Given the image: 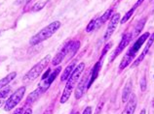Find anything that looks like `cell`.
Segmentation results:
<instances>
[{"label": "cell", "instance_id": "obj_1", "mask_svg": "<svg viewBox=\"0 0 154 114\" xmlns=\"http://www.w3.org/2000/svg\"><path fill=\"white\" fill-rule=\"evenodd\" d=\"M150 34L148 32H145L141 36H140L139 38L136 40V42H134L133 46L128 50V51L126 52V54L124 55L122 61L119 65V70L123 71L124 69H126L130 64L132 63V61L136 58L137 53L139 52V50H140V47H143V44L146 42L147 39L149 38Z\"/></svg>", "mask_w": 154, "mask_h": 114}, {"label": "cell", "instance_id": "obj_2", "mask_svg": "<svg viewBox=\"0 0 154 114\" xmlns=\"http://www.w3.org/2000/svg\"><path fill=\"white\" fill-rule=\"evenodd\" d=\"M84 69H85V64L84 63H80L79 65H77L75 70L72 72V74L70 75V76L68 77L67 82L66 84V87H64V90H63L62 97H60V104H66V101H68L72 91H73V89L76 86L77 81L79 80L81 75H82Z\"/></svg>", "mask_w": 154, "mask_h": 114}, {"label": "cell", "instance_id": "obj_3", "mask_svg": "<svg viewBox=\"0 0 154 114\" xmlns=\"http://www.w3.org/2000/svg\"><path fill=\"white\" fill-rule=\"evenodd\" d=\"M60 25H62L60 22L57 20V21L50 23L48 26L44 27L42 30H40L37 34L34 35L33 37L30 39V41H29L30 46H35V44H38L39 43L44 42L45 40L52 37V36L57 32V30H58L59 28L60 27Z\"/></svg>", "mask_w": 154, "mask_h": 114}, {"label": "cell", "instance_id": "obj_4", "mask_svg": "<svg viewBox=\"0 0 154 114\" xmlns=\"http://www.w3.org/2000/svg\"><path fill=\"white\" fill-rule=\"evenodd\" d=\"M50 60H51V55L48 54L44 57L41 61H39L37 64L34 65V67L32 68L31 70L28 71L25 75V76L23 77V82L28 83V82H31V81L35 80L40 75H41V73L46 69L48 64L50 63Z\"/></svg>", "mask_w": 154, "mask_h": 114}, {"label": "cell", "instance_id": "obj_5", "mask_svg": "<svg viewBox=\"0 0 154 114\" xmlns=\"http://www.w3.org/2000/svg\"><path fill=\"white\" fill-rule=\"evenodd\" d=\"M25 93H26L25 86L20 87L19 89H17V90L8 98V100L5 101V104H4V110L10 111L16 107V105H18L20 104V101L23 100V97L25 96Z\"/></svg>", "mask_w": 154, "mask_h": 114}, {"label": "cell", "instance_id": "obj_6", "mask_svg": "<svg viewBox=\"0 0 154 114\" xmlns=\"http://www.w3.org/2000/svg\"><path fill=\"white\" fill-rule=\"evenodd\" d=\"M112 13H113V10L112 9H108L102 16V17L91 20V21L89 22V24L87 25V27H86V32H92V31L96 30L97 28H99L100 26H102L103 24H104L108 19H110Z\"/></svg>", "mask_w": 154, "mask_h": 114}, {"label": "cell", "instance_id": "obj_7", "mask_svg": "<svg viewBox=\"0 0 154 114\" xmlns=\"http://www.w3.org/2000/svg\"><path fill=\"white\" fill-rule=\"evenodd\" d=\"M120 19H121V17L119 13H116L113 16H111L110 20H109V22H108V26L106 28V31H105L104 36H103L104 41H108L111 38L112 34L114 33V31L116 30L117 25H118V23L120 22Z\"/></svg>", "mask_w": 154, "mask_h": 114}, {"label": "cell", "instance_id": "obj_8", "mask_svg": "<svg viewBox=\"0 0 154 114\" xmlns=\"http://www.w3.org/2000/svg\"><path fill=\"white\" fill-rule=\"evenodd\" d=\"M133 40V37H132V33H126V34H124L123 35V37L122 39H121L120 41V43L118 44V47H116V50L113 51V53L111 55V59L110 61H113L115 59V57L118 56L121 52H122L125 48L127 47V46L130 44V42Z\"/></svg>", "mask_w": 154, "mask_h": 114}, {"label": "cell", "instance_id": "obj_9", "mask_svg": "<svg viewBox=\"0 0 154 114\" xmlns=\"http://www.w3.org/2000/svg\"><path fill=\"white\" fill-rule=\"evenodd\" d=\"M146 44H145V47H144V48H143V52L140 54V56L137 57V58L133 62V64H132V68H136V67H137L139 65L143 62V60L145 58V56H146V54L148 53V51H149V50H150V47H151V46L154 44V32L153 33L149 36V38L147 39V41H146Z\"/></svg>", "mask_w": 154, "mask_h": 114}, {"label": "cell", "instance_id": "obj_10", "mask_svg": "<svg viewBox=\"0 0 154 114\" xmlns=\"http://www.w3.org/2000/svg\"><path fill=\"white\" fill-rule=\"evenodd\" d=\"M60 70H62V68H60V67H58L54 72L50 73V75L46 77V79H42V80H41V82H40V84H39V86H38V87L43 91V93L48 90V88L50 87V85L53 83V81H54V80L56 79V77L58 76V75L60 74Z\"/></svg>", "mask_w": 154, "mask_h": 114}, {"label": "cell", "instance_id": "obj_11", "mask_svg": "<svg viewBox=\"0 0 154 114\" xmlns=\"http://www.w3.org/2000/svg\"><path fill=\"white\" fill-rule=\"evenodd\" d=\"M88 83H89V75L84 76L82 79L79 81L78 85L75 89V98L77 100L80 99L81 97L84 95L86 89H88Z\"/></svg>", "mask_w": 154, "mask_h": 114}, {"label": "cell", "instance_id": "obj_12", "mask_svg": "<svg viewBox=\"0 0 154 114\" xmlns=\"http://www.w3.org/2000/svg\"><path fill=\"white\" fill-rule=\"evenodd\" d=\"M137 101L136 95L135 94H131V96H130V98H129V100L127 101V104H126V107H125L122 114H134V113H135L136 108H137Z\"/></svg>", "mask_w": 154, "mask_h": 114}, {"label": "cell", "instance_id": "obj_13", "mask_svg": "<svg viewBox=\"0 0 154 114\" xmlns=\"http://www.w3.org/2000/svg\"><path fill=\"white\" fill-rule=\"evenodd\" d=\"M68 47H69V42H68L66 46H64L62 50H60L58 53H57V55L54 57V59H53V65L54 66H58V65H60V63L63 62L64 57L67 56V53H68Z\"/></svg>", "mask_w": 154, "mask_h": 114}, {"label": "cell", "instance_id": "obj_14", "mask_svg": "<svg viewBox=\"0 0 154 114\" xmlns=\"http://www.w3.org/2000/svg\"><path fill=\"white\" fill-rule=\"evenodd\" d=\"M100 68H102V61H99L97 62L96 65L93 67L91 73L89 74V83H88V89L91 87V85L94 83V81L96 80L97 77L99 76V73L100 71Z\"/></svg>", "mask_w": 154, "mask_h": 114}, {"label": "cell", "instance_id": "obj_15", "mask_svg": "<svg viewBox=\"0 0 154 114\" xmlns=\"http://www.w3.org/2000/svg\"><path fill=\"white\" fill-rule=\"evenodd\" d=\"M145 22H146V19L143 18V19H141L140 20H139V21L136 23L135 27H134V31L132 32V37H133V39L137 37V36L140 35V32L143 31V27L145 25Z\"/></svg>", "mask_w": 154, "mask_h": 114}, {"label": "cell", "instance_id": "obj_16", "mask_svg": "<svg viewBox=\"0 0 154 114\" xmlns=\"http://www.w3.org/2000/svg\"><path fill=\"white\" fill-rule=\"evenodd\" d=\"M132 87H133L132 80H128V82L124 86L123 92H122V101L123 103L128 101L130 96H131V93H132Z\"/></svg>", "mask_w": 154, "mask_h": 114}, {"label": "cell", "instance_id": "obj_17", "mask_svg": "<svg viewBox=\"0 0 154 114\" xmlns=\"http://www.w3.org/2000/svg\"><path fill=\"white\" fill-rule=\"evenodd\" d=\"M42 93H43V91L39 87H37V89H35L33 92H31L30 94L28 95L27 99H26V104H33L34 101H37V99L40 97V95H41Z\"/></svg>", "mask_w": 154, "mask_h": 114}, {"label": "cell", "instance_id": "obj_18", "mask_svg": "<svg viewBox=\"0 0 154 114\" xmlns=\"http://www.w3.org/2000/svg\"><path fill=\"white\" fill-rule=\"evenodd\" d=\"M79 47H80V42H79V41L69 42V47H68V53H67L68 58L70 59L72 56H74L76 52L78 51Z\"/></svg>", "mask_w": 154, "mask_h": 114}, {"label": "cell", "instance_id": "obj_19", "mask_svg": "<svg viewBox=\"0 0 154 114\" xmlns=\"http://www.w3.org/2000/svg\"><path fill=\"white\" fill-rule=\"evenodd\" d=\"M74 67H75V62H73V63H71V64L68 65V66L66 69H64L63 73L62 74V76H60V80H62V81L67 80L68 77H69L70 75L72 74V72H73Z\"/></svg>", "mask_w": 154, "mask_h": 114}, {"label": "cell", "instance_id": "obj_20", "mask_svg": "<svg viewBox=\"0 0 154 114\" xmlns=\"http://www.w3.org/2000/svg\"><path fill=\"white\" fill-rule=\"evenodd\" d=\"M16 76H17V73H10L7 76L3 77L2 79H0V90H1L2 88L6 87Z\"/></svg>", "mask_w": 154, "mask_h": 114}, {"label": "cell", "instance_id": "obj_21", "mask_svg": "<svg viewBox=\"0 0 154 114\" xmlns=\"http://www.w3.org/2000/svg\"><path fill=\"white\" fill-rule=\"evenodd\" d=\"M135 10H136V8L133 6V8L132 9H130L126 14H125V16L123 17V19H120V23L121 24H124V23H126L128 20L132 18V16H133V14L135 13Z\"/></svg>", "mask_w": 154, "mask_h": 114}, {"label": "cell", "instance_id": "obj_22", "mask_svg": "<svg viewBox=\"0 0 154 114\" xmlns=\"http://www.w3.org/2000/svg\"><path fill=\"white\" fill-rule=\"evenodd\" d=\"M10 91H11V88L9 86L2 88L1 90H0V99L2 100V99H4V98H6L8 95H9Z\"/></svg>", "mask_w": 154, "mask_h": 114}, {"label": "cell", "instance_id": "obj_23", "mask_svg": "<svg viewBox=\"0 0 154 114\" xmlns=\"http://www.w3.org/2000/svg\"><path fill=\"white\" fill-rule=\"evenodd\" d=\"M45 5H46V2H37V3H35L34 6L32 7V11L37 12V11L42 10L43 8L45 7Z\"/></svg>", "mask_w": 154, "mask_h": 114}, {"label": "cell", "instance_id": "obj_24", "mask_svg": "<svg viewBox=\"0 0 154 114\" xmlns=\"http://www.w3.org/2000/svg\"><path fill=\"white\" fill-rule=\"evenodd\" d=\"M140 90L144 92L145 90H146V87H147V83H146V78H145V76H143V78H141L140 80Z\"/></svg>", "mask_w": 154, "mask_h": 114}, {"label": "cell", "instance_id": "obj_25", "mask_svg": "<svg viewBox=\"0 0 154 114\" xmlns=\"http://www.w3.org/2000/svg\"><path fill=\"white\" fill-rule=\"evenodd\" d=\"M92 107H87L86 108L84 109V111H83V113L82 114H92Z\"/></svg>", "mask_w": 154, "mask_h": 114}, {"label": "cell", "instance_id": "obj_26", "mask_svg": "<svg viewBox=\"0 0 154 114\" xmlns=\"http://www.w3.org/2000/svg\"><path fill=\"white\" fill-rule=\"evenodd\" d=\"M30 0H17V1H16V4H17V5H22V4H26Z\"/></svg>", "mask_w": 154, "mask_h": 114}, {"label": "cell", "instance_id": "obj_27", "mask_svg": "<svg viewBox=\"0 0 154 114\" xmlns=\"http://www.w3.org/2000/svg\"><path fill=\"white\" fill-rule=\"evenodd\" d=\"M53 110H54V109H53V105H51L50 107H48L46 110L44 111L43 114H53Z\"/></svg>", "mask_w": 154, "mask_h": 114}, {"label": "cell", "instance_id": "obj_28", "mask_svg": "<svg viewBox=\"0 0 154 114\" xmlns=\"http://www.w3.org/2000/svg\"><path fill=\"white\" fill-rule=\"evenodd\" d=\"M13 114H23V107H19V108H17Z\"/></svg>", "mask_w": 154, "mask_h": 114}, {"label": "cell", "instance_id": "obj_29", "mask_svg": "<svg viewBox=\"0 0 154 114\" xmlns=\"http://www.w3.org/2000/svg\"><path fill=\"white\" fill-rule=\"evenodd\" d=\"M143 1H144V0H137V3L135 4V5H134V7H135V8H136V9H137V7H139V6H140V4H141V3H143Z\"/></svg>", "mask_w": 154, "mask_h": 114}, {"label": "cell", "instance_id": "obj_30", "mask_svg": "<svg viewBox=\"0 0 154 114\" xmlns=\"http://www.w3.org/2000/svg\"><path fill=\"white\" fill-rule=\"evenodd\" d=\"M110 46H111V44H106V46L104 47V48H103V55H104V54H105V52L107 51V50H108L109 47H110Z\"/></svg>", "mask_w": 154, "mask_h": 114}, {"label": "cell", "instance_id": "obj_31", "mask_svg": "<svg viewBox=\"0 0 154 114\" xmlns=\"http://www.w3.org/2000/svg\"><path fill=\"white\" fill-rule=\"evenodd\" d=\"M103 105V103H100V104H99V107H98V108H97V111H96V113H95V114H99L100 109H102Z\"/></svg>", "mask_w": 154, "mask_h": 114}, {"label": "cell", "instance_id": "obj_32", "mask_svg": "<svg viewBox=\"0 0 154 114\" xmlns=\"http://www.w3.org/2000/svg\"><path fill=\"white\" fill-rule=\"evenodd\" d=\"M23 114H32V110H31L30 108H27L26 110L23 112Z\"/></svg>", "mask_w": 154, "mask_h": 114}, {"label": "cell", "instance_id": "obj_33", "mask_svg": "<svg viewBox=\"0 0 154 114\" xmlns=\"http://www.w3.org/2000/svg\"><path fill=\"white\" fill-rule=\"evenodd\" d=\"M140 114H146V110H145V109H143V110L140 111Z\"/></svg>", "mask_w": 154, "mask_h": 114}, {"label": "cell", "instance_id": "obj_34", "mask_svg": "<svg viewBox=\"0 0 154 114\" xmlns=\"http://www.w3.org/2000/svg\"><path fill=\"white\" fill-rule=\"evenodd\" d=\"M5 104V103H4V101H3L2 100H0V107H2V104Z\"/></svg>", "mask_w": 154, "mask_h": 114}, {"label": "cell", "instance_id": "obj_35", "mask_svg": "<svg viewBox=\"0 0 154 114\" xmlns=\"http://www.w3.org/2000/svg\"><path fill=\"white\" fill-rule=\"evenodd\" d=\"M70 114H79V112L78 111H72Z\"/></svg>", "mask_w": 154, "mask_h": 114}]
</instances>
